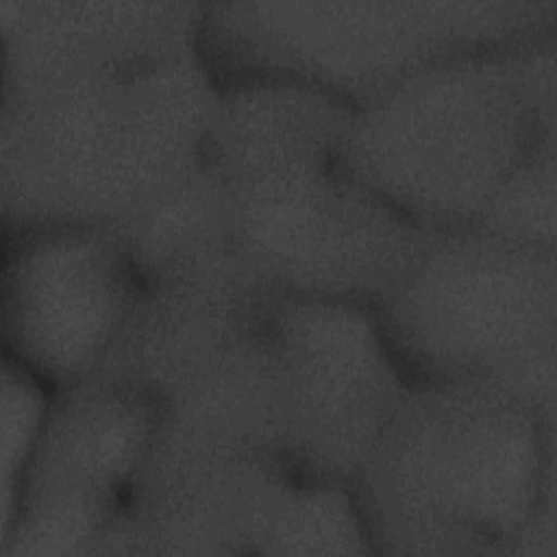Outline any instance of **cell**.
Wrapping results in <instances>:
<instances>
[{"instance_id": "6da1fadb", "label": "cell", "mask_w": 557, "mask_h": 557, "mask_svg": "<svg viewBox=\"0 0 557 557\" xmlns=\"http://www.w3.org/2000/svg\"><path fill=\"white\" fill-rule=\"evenodd\" d=\"M350 111L298 83L220 85L205 163L233 252L278 296L374 307L431 237L346 170Z\"/></svg>"}, {"instance_id": "7a4b0ae2", "label": "cell", "mask_w": 557, "mask_h": 557, "mask_svg": "<svg viewBox=\"0 0 557 557\" xmlns=\"http://www.w3.org/2000/svg\"><path fill=\"white\" fill-rule=\"evenodd\" d=\"M218 98L200 48L2 89L0 224L122 226L202 161Z\"/></svg>"}, {"instance_id": "3957f363", "label": "cell", "mask_w": 557, "mask_h": 557, "mask_svg": "<svg viewBox=\"0 0 557 557\" xmlns=\"http://www.w3.org/2000/svg\"><path fill=\"white\" fill-rule=\"evenodd\" d=\"M350 485L374 555H509L555 496V416L492 383H409Z\"/></svg>"}, {"instance_id": "277c9868", "label": "cell", "mask_w": 557, "mask_h": 557, "mask_svg": "<svg viewBox=\"0 0 557 557\" xmlns=\"http://www.w3.org/2000/svg\"><path fill=\"white\" fill-rule=\"evenodd\" d=\"M557 37L429 65L352 107L346 170L416 226H476L503 183L557 146Z\"/></svg>"}, {"instance_id": "5b68a950", "label": "cell", "mask_w": 557, "mask_h": 557, "mask_svg": "<svg viewBox=\"0 0 557 557\" xmlns=\"http://www.w3.org/2000/svg\"><path fill=\"white\" fill-rule=\"evenodd\" d=\"M557 37V0H205L198 48L220 85L287 81L357 107L470 52Z\"/></svg>"}, {"instance_id": "8992f818", "label": "cell", "mask_w": 557, "mask_h": 557, "mask_svg": "<svg viewBox=\"0 0 557 557\" xmlns=\"http://www.w3.org/2000/svg\"><path fill=\"white\" fill-rule=\"evenodd\" d=\"M374 311L411 383H492L555 416L557 250L481 226L431 233Z\"/></svg>"}, {"instance_id": "52a82bcc", "label": "cell", "mask_w": 557, "mask_h": 557, "mask_svg": "<svg viewBox=\"0 0 557 557\" xmlns=\"http://www.w3.org/2000/svg\"><path fill=\"white\" fill-rule=\"evenodd\" d=\"M265 344L283 457L298 476L352 481L411 383L374 307L276 296Z\"/></svg>"}, {"instance_id": "ba28073f", "label": "cell", "mask_w": 557, "mask_h": 557, "mask_svg": "<svg viewBox=\"0 0 557 557\" xmlns=\"http://www.w3.org/2000/svg\"><path fill=\"white\" fill-rule=\"evenodd\" d=\"M159 418V400L102 374L52 389L20 490L2 511L0 557L96 555L128 505Z\"/></svg>"}, {"instance_id": "9c48e42d", "label": "cell", "mask_w": 557, "mask_h": 557, "mask_svg": "<svg viewBox=\"0 0 557 557\" xmlns=\"http://www.w3.org/2000/svg\"><path fill=\"white\" fill-rule=\"evenodd\" d=\"M296 479L278 450L161 409L128 505L96 555H259Z\"/></svg>"}, {"instance_id": "30bf717a", "label": "cell", "mask_w": 557, "mask_h": 557, "mask_svg": "<svg viewBox=\"0 0 557 557\" xmlns=\"http://www.w3.org/2000/svg\"><path fill=\"white\" fill-rule=\"evenodd\" d=\"M141 285L113 226H2V357L52 389L98 374Z\"/></svg>"}, {"instance_id": "8fae6325", "label": "cell", "mask_w": 557, "mask_h": 557, "mask_svg": "<svg viewBox=\"0 0 557 557\" xmlns=\"http://www.w3.org/2000/svg\"><path fill=\"white\" fill-rule=\"evenodd\" d=\"M276 296L231 246L176 257L144 276L98 374L128 383L163 405L252 339Z\"/></svg>"}, {"instance_id": "7c38bea8", "label": "cell", "mask_w": 557, "mask_h": 557, "mask_svg": "<svg viewBox=\"0 0 557 557\" xmlns=\"http://www.w3.org/2000/svg\"><path fill=\"white\" fill-rule=\"evenodd\" d=\"M205 0H0L2 89L128 70L198 48Z\"/></svg>"}, {"instance_id": "4fadbf2b", "label": "cell", "mask_w": 557, "mask_h": 557, "mask_svg": "<svg viewBox=\"0 0 557 557\" xmlns=\"http://www.w3.org/2000/svg\"><path fill=\"white\" fill-rule=\"evenodd\" d=\"M144 276L168 261L228 244L222 187L202 161L154 202L117 226Z\"/></svg>"}, {"instance_id": "5bb4252c", "label": "cell", "mask_w": 557, "mask_h": 557, "mask_svg": "<svg viewBox=\"0 0 557 557\" xmlns=\"http://www.w3.org/2000/svg\"><path fill=\"white\" fill-rule=\"evenodd\" d=\"M259 555H374L350 481L298 476Z\"/></svg>"}, {"instance_id": "9a60e30c", "label": "cell", "mask_w": 557, "mask_h": 557, "mask_svg": "<svg viewBox=\"0 0 557 557\" xmlns=\"http://www.w3.org/2000/svg\"><path fill=\"white\" fill-rule=\"evenodd\" d=\"M476 226L520 244L557 250V146L529 157L503 183Z\"/></svg>"}, {"instance_id": "2e32d148", "label": "cell", "mask_w": 557, "mask_h": 557, "mask_svg": "<svg viewBox=\"0 0 557 557\" xmlns=\"http://www.w3.org/2000/svg\"><path fill=\"white\" fill-rule=\"evenodd\" d=\"M50 396L52 387L2 357V511L20 490Z\"/></svg>"}]
</instances>
